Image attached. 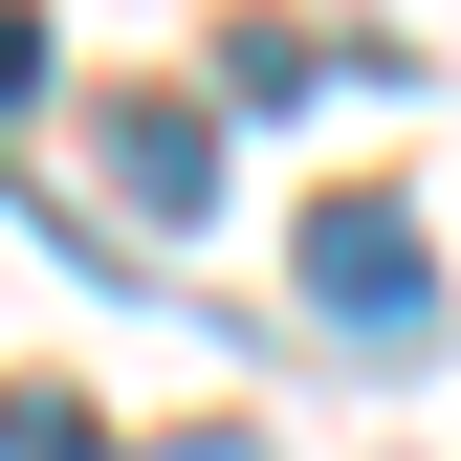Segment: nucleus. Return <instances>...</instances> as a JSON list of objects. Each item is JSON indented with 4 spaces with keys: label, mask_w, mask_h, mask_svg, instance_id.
Listing matches in <instances>:
<instances>
[{
    "label": "nucleus",
    "mask_w": 461,
    "mask_h": 461,
    "mask_svg": "<svg viewBox=\"0 0 461 461\" xmlns=\"http://www.w3.org/2000/svg\"><path fill=\"white\" fill-rule=\"evenodd\" d=\"M308 308L352 330V352L418 374V330H439V242H418L395 198H308Z\"/></svg>",
    "instance_id": "obj_1"
},
{
    "label": "nucleus",
    "mask_w": 461,
    "mask_h": 461,
    "mask_svg": "<svg viewBox=\"0 0 461 461\" xmlns=\"http://www.w3.org/2000/svg\"><path fill=\"white\" fill-rule=\"evenodd\" d=\"M198 154H220V132H198L176 88H132V110H110V198H132V220H198V198H220Z\"/></svg>",
    "instance_id": "obj_2"
},
{
    "label": "nucleus",
    "mask_w": 461,
    "mask_h": 461,
    "mask_svg": "<svg viewBox=\"0 0 461 461\" xmlns=\"http://www.w3.org/2000/svg\"><path fill=\"white\" fill-rule=\"evenodd\" d=\"M0 461H110V418H88V395H44V374H23V395H0Z\"/></svg>",
    "instance_id": "obj_3"
},
{
    "label": "nucleus",
    "mask_w": 461,
    "mask_h": 461,
    "mask_svg": "<svg viewBox=\"0 0 461 461\" xmlns=\"http://www.w3.org/2000/svg\"><path fill=\"white\" fill-rule=\"evenodd\" d=\"M23 88H44V23H23V0H0V110H23Z\"/></svg>",
    "instance_id": "obj_4"
},
{
    "label": "nucleus",
    "mask_w": 461,
    "mask_h": 461,
    "mask_svg": "<svg viewBox=\"0 0 461 461\" xmlns=\"http://www.w3.org/2000/svg\"><path fill=\"white\" fill-rule=\"evenodd\" d=\"M154 461H264V439H242V418H198V439H154Z\"/></svg>",
    "instance_id": "obj_5"
}]
</instances>
